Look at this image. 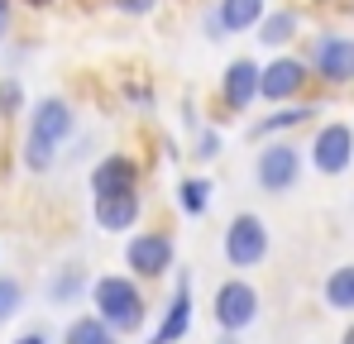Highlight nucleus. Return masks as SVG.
I'll use <instances>...</instances> for the list:
<instances>
[{"mask_svg": "<svg viewBox=\"0 0 354 344\" xmlns=\"http://www.w3.org/2000/svg\"><path fill=\"white\" fill-rule=\"evenodd\" d=\"M86 301H91V316L106 321L120 340H129V335H139V330L149 325V296H144V283L129 278V273H101V278H91Z\"/></svg>", "mask_w": 354, "mask_h": 344, "instance_id": "1", "label": "nucleus"}, {"mask_svg": "<svg viewBox=\"0 0 354 344\" xmlns=\"http://www.w3.org/2000/svg\"><path fill=\"white\" fill-rule=\"evenodd\" d=\"M221 254H225V263H230L235 273H254V268H263L268 254H273L268 220H263L259 211H235L230 225H225V234H221Z\"/></svg>", "mask_w": 354, "mask_h": 344, "instance_id": "2", "label": "nucleus"}, {"mask_svg": "<svg viewBox=\"0 0 354 344\" xmlns=\"http://www.w3.org/2000/svg\"><path fill=\"white\" fill-rule=\"evenodd\" d=\"M301 172H306V153L297 149L292 139H263L259 153H254V182L263 196H288L301 187Z\"/></svg>", "mask_w": 354, "mask_h": 344, "instance_id": "3", "label": "nucleus"}, {"mask_svg": "<svg viewBox=\"0 0 354 344\" xmlns=\"http://www.w3.org/2000/svg\"><path fill=\"white\" fill-rule=\"evenodd\" d=\"M177 268V239L168 229H129L124 234V273L139 283H158Z\"/></svg>", "mask_w": 354, "mask_h": 344, "instance_id": "4", "label": "nucleus"}, {"mask_svg": "<svg viewBox=\"0 0 354 344\" xmlns=\"http://www.w3.org/2000/svg\"><path fill=\"white\" fill-rule=\"evenodd\" d=\"M259 311H263V296H259V287L249 283L244 273L225 278V283L216 287V296H211V321L221 330H230V335H244L259 321Z\"/></svg>", "mask_w": 354, "mask_h": 344, "instance_id": "5", "label": "nucleus"}, {"mask_svg": "<svg viewBox=\"0 0 354 344\" xmlns=\"http://www.w3.org/2000/svg\"><path fill=\"white\" fill-rule=\"evenodd\" d=\"M306 67H311V77L316 82H326V86H350L354 82V39L350 34H335V29H326V34H316L311 44H306Z\"/></svg>", "mask_w": 354, "mask_h": 344, "instance_id": "6", "label": "nucleus"}, {"mask_svg": "<svg viewBox=\"0 0 354 344\" xmlns=\"http://www.w3.org/2000/svg\"><path fill=\"white\" fill-rule=\"evenodd\" d=\"M311 82V67L301 53H273L268 62H259V101L268 106H288L306 91Z\"/></svg>", "mask_w": 354, "mask_h": 344, "instance_id": "7", "label": "nucleus"}, {"mask_svg": "<svg viewBox=\"0 0 354 344\" xmlns=\"http://www.w3.org/2000/svg\"><path fill=\"white\" fill-rule=\"evenodd\" d=\"M301 153H306L311 172H321V177L350 172V163H354V124H345V120H326V124L311 134V149H301Z\"/></svg>", "mask_w": 354, "mask_h": 344, "instance_id": "8", "label": "nucleus"}, {"mask_svg": "<svg viewBox=\"0 0 354 344\" xmlns=\"http://www.w3.org/2000/svg\"><path fill=\"white\" fill-rule=\"evenodd\" d=\"M196 325V296H192V273L173 268V296L163 301L158 325L149 330V344H182Z\"/></svg>", "mask_w": 354, "mask_h": 344, "instance_id": "9", "label": "nucleus"}, {"mask_svg": "<svg viewBox=\"0 0 354 344\" xmlns=\"http://www.w3.org/2000/svg\"><path fill=\"white\" fill-rule=\"evenodd\" d=\"M91 220L106 234H129V229L144 220V191H106V196H91Z\"/></svg>", "mask_w": 354, "mask_h": 344, "instance_id": "10", "label": "nucleus"}, {"mask_svg": "<svg viewBox=\"0 0 354 344\" xmlns=\"http://www.w3.org/2000/svg\"><path fill=\"white\" fill-rule=\"evenodd\" d=\"M24 115H29V134H44V139H53L58 149L77 134V106H72L67 96H39Z\"/></svg>", "mask_w": 354, "mask_h": 344, "instance_id": "11", "label": "nucleus"}, {"mask_svg": "<svg viewBox=\"0 0 354 344\" xmlns=\"http://www.w3.org/2000/svg\"><path fill=\"white\" fill-rule=\"evenodd\" d=\"M259 101V62L254 57H230L225 72H221V106L230 115L254 111Z\"/></svg>", "mask_w": 354, "mask_h": 344, "instance_id": "12", "label": "nucleus"}, {"mask_svg": "<svg viewBox=\"0 0 354 344\" xmlns=\"http://www.w3.org/2000/svg\"><path fill=\"white\" fill-rule=\"evenodd\" d=\"M139 182H144V168H139L129 153H101V158L91 163V177H86L91 196H106V191H134Z\"/></svg>", "mask_w": 354, "mask_h": 344, "instance_id": "13", "label": "nucleus"}, {"mask_svg": "<svg viewBox=\"0 0 354 344\" xmlns=\"http://www.w3.org/2000/svg\"><path fill=\"white\" fill-rule=\"evenodd\" d=\"M297 34H301V10H292V5H268L263 19L254 24V44L268 53H288Z\"/></svg>", "mask_w": 354, "mask_h": 344, "instance_id": "14", "label": "nucleus"}, {"mask_svg": "<svg viewBox=\"0 0 354 344\" xmlns=\"http://www.w3.org/2000/svg\"><path fill=\"white\" fill-rule=\"evenodd\" d=\"M316 115H321V106H306V101L273 106L263 120H254V124H249V139H254V144H263V139H283V134H292V129H301V124H311Z\"/></svg>", "mask_w": 354, "mask_h": 344, "instance_id": "15", "label": "nucleus"}, {"mask_svg": "<svg viewBox=\"0 0 354 344\" xmlns=\"http://www.w3.org/2000/svg\"><path fill=\"white\" fill-rule=\"evenodd\" d=\"M86 292H91V268H82V263H62V268L48 273V283H44V296L53 306H77Z\"/></svg>", "mask_w": 354, "mask_h": 344, "instance_id": "16", "label": "nucleus"}, {"mask_svg": "<svg viewBox=\"0 0 354 344\" xmlns=\"http://www.w3.org/2000/svg\"><path fill=\"white\" fill-rule=\"evenodd\" d=\"M211 10H216L225 39H235V34H254V24L263 19L268 0H211Z\"/></svg>", "mask_w": 354, "mask_h": 344, "instance_id": "17", "label": "nucleus"}, {"mask_svg": "<svg viewBox=\"0 0 354 344\" xmlns=\"http://www.w3.org/2000/svg\"><path fill=\"white\" fill-rule=\"evenodd\" d=\"M211 201H216V182L211 177H182L177 182V211L187 216V220H201L206 211H211Z\"/></svg>", "mask_w": 354, "mask_h": 344, "instance_id": "18", "label": "nucleus"}, {"mask_svg": "<svg viewBox=\"0 0 354 344\" xmlns=\"http://www.w3.org/2000/svg\"><path fill=\"white\" fill-rule=\"evenodd\" d=\"M19 168L29 172V177H44V172H53V168H58V144H53V139H44V134H29V129H24Z\"/></svg>", "mask_w": 354, "mask_h": 344, "instance_id": "19", "label": "nucleus"}, {"mask_svg": "<svg viewBox=\"0 0 354 344\" xmlns=\"http://www.w3.org/2000/svg\"><path fill=\"white\" fill-rule=\"evenodd\" d=\"M62 344H120V335L106 321H96L91 311H82V316H72L62 325Z\"/></svg>", "mask_w": 354, "mask_h": 344, "instance_id": "20", "label": "nucleus"}, {"mask_svg": "<svg viewBox=\"0 0 354 344\" xmlns=\"http://www.w3.org/2000/svg\"><path fill=\"white\" fill-rule=\"evenodd\" d=\"M321 296H326V306H330V311L354 316V263L330 268V278H326V287H321Z\"/></svg>", "mask_w": 354, "mask_h": 344, "instance_id": "21", "label": "nucleus"}, {"mask_svg": "<svg viewBox=\"0 0 354 344\" xmlns=\"http://www.w3.org/2000/svg\"><path fill=\"white\" fill-rule=\"evenodd\" d=\"M24 111H29L24 82H19L15 72H5V77H0V120H5V124H15V120H24Z\"/></svg>", "mask_w": 354, "mask_h": 344, "instance_id": "22", "label": "nucleus"}, {"mask_svg": "<svg viewBox=\"0 0 354 344\" xmlns=\"http://www.w3.org/2000/svg\"><path fill=\"white\" fill-rule=\"evenodd\" d=\"M192 134H196V144H192V149H196V163H216V158L225 153V134H221L216 124H201V129H192Z\"/></svg>", "mask_w": 354, "mask_h": 344, "instance_id": "23", "label": "nucleus"}, {"mask_svg": "<svg viewBox=\"0 0 354 344\" xmlns=\"http://www.w3.org/2000/svg\"><path fill=\"white\" fill-rule=\"evenodd\" d=\"M19 306H24V283H19L15 273H5V278H0V325H5L10 316H19Z\"/></svg>", "mask_w": 354, "mask_h": 344, "instance_id": "24", "label": "nucleus"}, {"mask_svg": "<svg viewBox=\"0 0 354 344\" xmlns=\"http://www.w3.org/2000/svg\"><path fill=\"white\" fill-rule=\"evenodd\" d=\"M111 10L124 15V19H144V15H153V10H158V0H111Z\"/></svg>", "mask_w": 354, "mask_h": 344, "instance_id": "25", "label": "nucleus"}, {"mask_svg": "<svg viewBox=\"0 0 354 344\" xmlns=\"http://www.w3.org/2000/svg\"><path fill=\"white\" fill-rule=\"evenodd\" d=\"M201 29H206V44H225V29H221V19H216L211 5L201 10Z\"/></svg>", "mask_w": 354, "mask_h": 344, "instance_id": "26", "label": "nucleus"}, {"mask_svg": "<svg viewBox=\"0 0 354 344\" xmlns=\"http://www.w3.org/2000/svg\"><path fill=\"white\" fill-rule=\"evenodd\" d=\"M10 29H15V0H0V44L10 39Z\"/></svg>", "mask_w": 354, "mask_h": 344, "instance_id": "27", "label": "nucleus"}, {"mask_svg": "<svg viewBox=\"0 0 354 344\" xmlns=\"http://www.w3.org/2000/svg\"><path fill=\"white\" fill-rule=\"evenodd\" d=\"M10 344H53V335H48L44 325H34V330H24V335H15Z\"/></svg>", "mask_w": 354, "mask_h": 344, "instance_id": "28", "label": "nucleus"}, {"mask_svg": "<svg viewBox=\"0 0 354 344\" xmlns=\"http://www.w3.org/2000/svg\"><path fill=\"white\" fill-rule=\"evenodd\" d=\"M124 96H129L134 106H149V101H153V91H149V86H124Z\"/></svg>", "mask_w": 354, "mask_h": 344, "instance_id": "29", "label": "nucleus"}, {"mask_svg": "<svg viewBox=\"0 0 354 344\" xmlns=\"http://www.w3.org/2000/svg\"><path fill=\"white\" fill-rule=\"evenodd\" d=\"M15 5H29V10H53L58 0H15Z\"/></svg>", "mask_w": 354, "mask_h": 344, "instance_id": "30", "label": "nucleus"}, {"mask_svg": "<svg viewBox=\"0 0 354 344\" xmlns=\"http://www.w3.org/2000/svg\"><path fill=\"white\" fill-rule=\"evenodd\" d=\"M216 344H239V335H230V330H221V340Z\"/></svg>", "mask_w": 354, "mask_h": 344, "instance_id": "31", "label": "nucleus"}, {"mask_svg": "<svg viewBox=\"0 0 354 344\" xmlns=\"http://www.w3.org/2000/svg\"><path fill=\"white\" fill-rule=\"evenodd\" d=\"M340 344H354V321H350V330H345V335H340Z\"/></svg>", "mask_w": 354, "mask_h": 344, "instance_id": "32", "label": "nucleus"}]
</instances>
